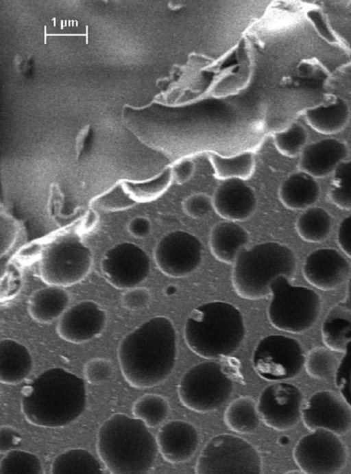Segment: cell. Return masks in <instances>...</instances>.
Instances as JSON below:
<instances>
[{"label": "cell", "instance_id": "30", "mask_svg": "<svg viewBox=\"0 0 351 474\" xmlns=\"http://www.w3.org/2000/svg\"><path fill=\"white\" fill-rule=\"evenodd\" d=\"M210 158L216 176L222 180H245L251 176L254 169V156L250 152H244L232 156L212 154Z\"/></svg>", "mask_w": 351, "mask_h": 474}, {"label": "cell", "instance_id": "12", "mask_svg": "<svg viewBox=\"0 0 351 474\" xmlns=\"http://www.w3.org/2000/svg\"><path fill=\"white\" fill-rule=\"evenodd\" d=\"M202 254V244L198 237L186 231L174 230L158 241L154 250V259L163 274L182 278L197 269Z\"/></svg>", "mask_w": 351, "mask_h": 474}, {"label": "cell", "instance_id": "21", "mask_svg": "<svg viewBox=\"0 0 351 474\" xmlns=\"http://www.w3.org/2000/svg\"><path fill=\"white\" fill-rule=\"evenodd\" d=\"M321 332L326 346L335 352L343 353L346 344L351 341V279L345 298L328 312Z\"/></svg>", "mask_w": 351, "mask_h": 474}, {"label": "cell", "instance_id": "9", "mask_svg": "<svg viewBox=\"0 0 351 474\" xmlns=\"http://www.w3.org/2000/svg\"><path fill=\"white\" fill-rule=\"evenodd\" d=\"M262 471L261 455L243 438L228 434L212 438L204 447L196 473H255Z\"/></svg>", "mask_w": 351, "mask_h": 474}, {"label": "cell", "instance_id": "7", "mask_svg": "<svg viewBox=\"0 0 351 474\" xmlns=\"http://www.w3.org/2000/svg\"><path fill=\"white\" fill-rule=\"evenodd\" d=\"M232 390V381L221 365L204 362L193 366L183 375L178 393L186 408L207 413L223 405L230 397Z\"/></svg>", "mask_w": 351, "mask_h": 474}, {"label": "cell", "instance_id": "18", "mask_svg": "<svg viewBox=\"0 0 351 474\" xmlns=\"http://www.w3.org/2000/svg\"><path fill=\"white\" fill-rule=\"evenodd\" d=\"M212 198L216 213L227 220L236 222L250 217L257 206L254 189L240 178L223 180Z\"/></svg>", "mask_w": 351, "mask_h": 474}, {"label": "cell", "instance_id": "29", "mask_svg": "<svg viewBox=\"0 0 351 474\" xmlns=\"http://www.w3.org/2000/svg\"><path fill=\"white\" fill-rule=\"evenodd\" d=\"M331 227V216L320 207L308 209L295 222L298 235L302 240L309 243L324 241L329 235Z\"/></svg>", "mask_w": 351, "mask_h": 474}, {"label": "cell", "instance_id": "36", "mask_svg": "<svg viewBox=\"0 0 351 474\" xmlns=\"http://www.w3.org/2000/svg\"><path fill=\"white\" fill-rule=\"evenodd\" d=\"M308 134L305 128L298 123H293L285 130L274 134V143L278 150L288 157L298 155L305 147Z\"/></svg>", "mask_w": 351, "mask_h": 474}, {"label": "cell", "instance_id": "31", "mask_svg": "<svg viewBox=\"0 0 351 474\" xmlns=\"http://www.w3.org/2000/svg\"><path fill=\"white\" fill-rule=\"evenodd\" d=\"M170 408L168 401L162 396L147 394L138 398L133 403L134 417L141 420L148 427H156L166 420Z\"/></svg>", "mask_w": 351, "mask_h": 474}, {"label": "cell", "instance_id": "28", "mask_svg": "<svg viewBox=\"0 0 351 474\" xmlns=\"http://www.w3.org/2000/svg\"><path fill=\"white\" fill-rule=\"evenodd\" d=\"M51 473H102L98 460L84 449H72L57 455L51 466Z\"/></svg>", "mask_w": 351, "mask_h": 474}, {"label": "cell", "instance_id": "4", "mask_svg": "<svg viewBox=\"0 0 351 474\" xmlns=\"http://www.w3.org/2000/svg\"><path fill=\"white\" fill-rule=\"evenodd\" d=\"M245 329L241 311L223 301L204 303L187 318L184 337L197 355L217 359L234 353L242 344Z\"/></svg>", "mask_w": 351, "mask_h": 474}, {"label": "cell", "instance_id": "42", "mask_svg": "<svg viewBox=\"0 0 351 474\" xmlns=\"http://www.w3.org/2000/svg\"><path fill=\"white\" fill-rule=\"evenodd\" d=\"M152 222L145 216H135L128 223L127 229L131 236L136 239H145L152 233Z\"/></svg>", "mask_w": 351, "mask_h": 474}, {"label": "cell", "instance_id": "25", "mask_svg": "<svg viewBox=\"0 0 351 474\" xmlns=\"http://www.w3.org/2000/svg\"><path fill=\"white\" fill-rule=\"evenodd\" d=\"M278 194L287 208L303 210L317 202L319 187L313 176L301 171L291 174L282 182Z\"/></svg>", "mask_w": 351, "mask_h": 474}, {"label": "cell", "instance_id": "6", "mask_svg": "<svg viewBox=\"0 0 351 474\" xmlns=\"http://www.w3.org/2000/svg\"><path fill=\"white\" fill-rule=\"evenodd\" d=\"M271 301L267 316L276 329L291 333L308 331L316 322L321 309L319 295L313 289L293 286L285 276L269 284Z\"/></svg>", "mask_w": 351, "mask_h": 474}, {"label": "cell", "instance_id": "3", "mask_svg": "<svg viewBox=\"0 0 351 474\" xmlns=\"http://www.w3.org/2000/svg\"><path fill=\"white\" fill-rule=\"evenodd\" d=\"M97 451L111 473H147L158 451L156 439L140 419L117 413L100 425Z\"/></svg>", "mask_w": 351, "mask_h": 474}, {"label": "cell", "instance_id": "5", "mask_svg": "<svg viewBox=\"0 0 351 474\" xmlns=\"http://www.w3.org/2000/svg\"><path fill=\"white\" fill-rule=\"evenodd\" d=\"M296 257L287 246L274 241L243 248L233 263L232 283L240 297L260 300L270 294L269 284L278 276L291 279Z\"/></svg>", "mask_w": 351, "mask_h": 474}, {"label": "cell", "instance_id": "20", "mask_svg": "<svg viewBox=\"0 0 351 474\" xmlns=\"http://www.w3.org/2000/svg\"><path fill=\"white\" fill-rule=\"evenodd\" d=\"M347 155L345 143L335 139H325L304 147L299 166L301 171L313 178H324L335 171Z\"/></svg>", "mask_w": 351, "mask_h": 474}, {"label": "cell", "instance_id": "24", "mask_svg": "<svg viewBox=\"0 0 351 474\" xmlns=\"http://www.w3.org/2000/svg\"><path fill=\"white\" fill-rule=\"evenodd\" d=\"M69 303L70 295L63 287L49 285L30 296L27 309L37 322L49 324L62 316Z\"/></svg>", "mask_w": 351, "mask_h": 474}, {"label": "cell", "instance_id": "47", "mask_svg": "<svg viewBox=\"0 0 351 474\" xmlns=\"http://www.w3.org/2000/svg\"><path fill=\"white\" fill-rule=\"evenodd\" d=\"M308 16L320 35L329 42H336V38L329 29L322 13L318 10H311Z\"/></svg>", "mask_w": 351, "mask_h": 474}, {"label": "cell", "instance_id": "19", "mask_svg": "<svg viewBox=\"0 0 351 474\" xmlns=\"http://www.w3.org/2000/svg\"><path fill=\"white\" fill-rule=\"evenodd\" d=\"M158 451L171 464H180L190 460L199 443L197 429L182 420H170L158 430L156 437Z\"/></svg>", "mask_w": 351, "mask_h": 474}, {"label": "cell", "instance_id": "11", "mask_svg": "<svg viewBox=\"0 0 351 474\" xmlns=\"http://www.w3.org/2000/svg\"><path fill=\"white\" fill-rule=\"evenodd\" d=\"M293 455L304 473H337L344 466L347 458L346 447L337 435L324 429L302 436Z\"/></svg>", "mask_w": 351, "mask_h": 474}, {"label": "cell", "instance_id": "49", "mask_svg": "<svg viewBox=\"0 0 351 474\" xmlns=\"http://www.w3.org/2000/svg\"><path fill=\"white\" fill-rule=\"evenodd\" d=\"M172 289H174V287H173V286H169V287H167V290H166L167 294L168 295L172 294L173 293V292H174V291H172Z\"/></svg>", "mask_w": 351, "mask_h": 474}, {"label": "cell", "instance_id": "10", "mask_svg": "<svg viewBox=\"0 0 351 474\" xmlns=\"http://www.w3.org/2000/svg\"><path fill=\"white\" fill-rule=\"evenodd\" d=\"M305 356L294 338L270 335L261 339L254 348L252 365L263 379L279 381L295 377L304 366Z\"/></svg>", "mask_w": 351, "mask_h": 474}, {"label": "cell", "instance_id": "39", "mask_svg": "<svg viewBox=\"0 0 351 474\" xmlns=\"http://www.w3.org/2000/svg\"><path fill=\"white\" fill-rule=\"evenodd\" d=\"M113 373L111 362L106 358L95 357L88 360L84 366L86 381L92 385H99L109 380Z\"/></svg>", "mask_w": 351, "mask_h": 474}, {"label": "cell", "instance_id": "2", "mask_svg": "<svg viewBox=\"0 0 351 474\" xmlns=\"http://www.w3.org/2000/svg\"><path fill=\"white\" fill-rule=\"evenodd\" d=\"M84 381L60 368L47 369L23 389L21 411L30 424L58 428L75 420L84 411Z\"/></svg>", "mask_w": 351, "mask_h": 474}, {"label": "cell", "instance_id": "22", "mask_svg": "<svg viewBox=\"0 0 351 474\" xmlns=\"http://www.w3.org/2000/svg\"><path fill=\"white\" fill-rule=\"evenodd\" d=\"M249 241L246 229L236 222L229 220L216 224L209 235L212 254L216 259L226 264H233Z\"/></svg>", "mask_w": 351, "mask_h": 474}, {"label": "cell", "instance_id": "43", "mask_svg": "<svg viewBox=\"0 0 351 474\" xmlns=\"http://www.w3.org/2000/svg\"><path fill=\"white\" fill-rule=\"evenodd\" d=\"M171 168L173 179L182 185L191 179L195 171L194 162L189 158H183L176 163Z\"/></svg>", "mask_w": 351, "mask_h": 474}, {"label": "cell", "instance_id": "14", "mask_svg": "<svg viewBox=\"0 0 351 474\" xmlns=\"http://www.w3.org/2000/svg\"><path fill=\"white\" fill-rule=\"evenodd\" d=\"M303 396L295 386L278 382L261 392L257 409L265 424L277 431L294 427L302 417Z\"/></svg>", "mask_w": 351, "mask_h": 474}, {"label": "cell", "instance_id": "46", "mask_svg": "<svg viewBox=\"0 0 351 474\" xmlns=\"http://www.w3.org/2000/svg\"><path fill=\"white\" fill-rule=\"evenodd\" d=\"M21 440L20 434L9 426H2L0 429V451L7 453L17 447Z\"/></svg>", "mask_w": 351, "mask_h": 474}, {"label": "cell", "instance_id": "16", "mask_svg": "<svg viewBox=\"0 0 351 474\" xmlns=\"http://www.w3.org/2000/svg\"><path fill=\"white\" fill-rule=\"evenodd\" d=\"M106 321V313L97 303L82 300L69 307L58 320L56 332L67 342L83 344L99 335Z\"/></svg>", "mask_w": 351, "mask_h": 474}, {"label": "cell", "instance_id": "40", "mask_svg": "<svg viewBox=\"0 0 351 474\" xmlns=\"http://www.w3.org/2000/svg\"><path fill=\"white\" fill-rule=\"evenodd\" d=\"M183 209L192 218L207 217L214 210L213 198L205 193L192 194L184 200Z\"/></svg>", "mask_w": 351, "mask_h": 474}, {"label": "cell", "instance_id": "26", "mask_svg": "<svg viewBox=\"0 0 351 474\" xmlns=\"http://www.w3.org/2000/svg\"><path fill=\"white\" fill-rule=\"evenodd\" d=\"M350 117L347 103L337 97L329 104L308 108L305 118L308 125L324 134H335L346 125Z\"/></svg>", "mask_w": 351, "mask_h": 474}, {"label": "cell", "instance_id": "41", "mask_svg": "<svg viewBox=\"0 0 351 474\" xmlns=\"http://www.w3.org/2000/svg\"><path fill=\"white\" fill-rule=\"evenodd\" d=\"M151 300V294L145 287H134L125 290L121 297L123 307L130 311L145 308Z\"/></svg>", "mask_w": 351, "mask_h": 474}, {"label": "cell", "instance_id": "17", "mask_svg": "<svg viewBox=\"0 0 351 474\" xmlns=\"http://www.w3.org/2000/svg\"><path fill=\"white\" fill-rule=\"evenodd\" d=\"M350 272L348 261L336 250L321 248L306 258L302 273L305 280L322 291H331L341 286Z\"/></svg>", "mask_w": 351, "mask_h": 474}, {"label": "cell", "instance_id": "23", "mask_svg": "<svg viewBox=\"0 0 351 474\" xmlns=\"http://www.w3.org/2000/svg\"><path fill=\"white\" fill-rule=\"evenodd\" d=\"M33 359L28 348L12 339L0 342V381L8 386L20 383L31 373Z\"/></svg>", "mask_w": 351, "mask_h": 474}, {"label": "cell", "instance_id": "38", "mask_svg": "<svg viewBox=\"0 0 351 474\" xmlns=\"http://www.w3.org/2000/svg\"><path fill=\"white\" fill-rule=\"evenodd\" d=\"M343 353L335 375V381L341 396L351 407V341L346 344Z\"/></svg>", "mask_w": 351, "mask_h": 474}, {"label": "cell", "instance_id": "27", "mask_svg": "<svg viewBox=\"0 0 351 474\" xmlns=\"http://www.w3.org/2000/svg\"><path fill=\"white\" fill-rule=\"evenodd\" d=\"M260 418L257 404L247 396L232 401L224 413V421L228 427L241 434L254 431L258 427Z\"/></svg>", "mask_w": 351, "mask_h": 474}, {"label": "cell", "instance_id": "8", "mask_svg": "<svg viewBox=\"0 0 351 474\" xmlns=\"http://www.w3.org/2000/svg\"><path fill=\"white\" fill-rule=\"evenodd\" d=\"M91 250L73 235L62 236L43 252L40 261V274L48 285H73L84 280L91 270Z\"/></svg>", "mask_w": 351, "mask_h": 474}, {"label": "cell", "instance_id": "45", "mask_svg": "<svg viewBox=\"0 0 351 474\" xmlns=\"http://www.w3.org/2000/svg\"><path fill=\"white\" fill-rule=\"evenodd\" d=\"M337 242L341 250L351 259V214L340 223Z\"/></svg>", "mask_w": 351, "mask_h": 474}, {"label": "cell", "instance_id": "48", "mask_svg": "<svg viewBox=\"0 0 351 474\" xmlns=\"http://www.w3.org/2000/svg\"><path fill=\"white\" fill-rule=\"evenodd\" d=\"M278 441L281 445H286L289 442V438L286 436H282L279 438Z\"/></svg>", "mask_w": 351, "mask_h": 474}, {"label": "cell", "instance_id": "33", "mask_svg": "<svg viewBox=\"0 0 351 474\" xmlns=\"http://www.w3.org/2000/svg\"><path fill=\"white\" fill-rule=\"evenodd\" d=\"M335 351L328 347H315L305 357L306 373L313 379L329 380L335 377L339 364Z\"/></svg>", "mask_w": 351, "mask_h": 474}, {"label": "cell", "instance_id": "32", "mask_svg": "<svg viewBox=\"0 0 351 474\" xmlns=\"http://www.w3.org/2000/svg\"><path fill=\"white\" fill-rule=\"evenodd\" d=\"M173 180L171 167H165L156 175L143 180L122 181L135 200L147 202L161 195Z\"/></svg>", "mask_w": 351, "mask_h": 474}, {"label": "cell", "instance_id": "34", "mask_svg": "<svg viewBox=\"0 0 351 474\" xmlns=\"http://www.w3.org/2000/svg\"><path fill=\"white\" fill-rule=\"evenodd\" d=\"M328 197L339 209H351V161L341 163L335 170Z\"/></svg>", "mask_w": 351, "mask_h": 474}, {"label": "cell", "instance_id": "35", "mask_svg": "<svg viewBox=\"0 0 351 474\" xmlns=\"http://www.w3.org/2000/svg\"><path fill=\"white\" fill-rule=\"evenodd\" d=\"M43 466L35 454L19 449L5 453L0 462V473H42Z\"/></svg>", "mask_w": 351, "mask_h": 474}, {"label": "cell", "instance_id": "37", "mask_svg": "<svg viewBox=\"0 0 351 474\" xmlns=\"http://www.w3.org/2000/svg\"><path fill=\"white\" fill-rule=\"evenodd\" d=\"M136 202L121 182L98 196L94 204L104 211L115 212L129 209Z\"/></svg>", "mask_w": 351, "mask_h": 474}, {"label": "cell", "instance_id": "44", "mask_svg": "<svg viewBox=\"0 0 351 474\" xmlns=\"http://www.w3.org/2000/svg\"><path fill=\"white\" fill-rule=\"evenodd\" d=\"M17 234L15 224L8 217L1 219V254L6 252L14 243Z\"/></svg>", "mask_w": 351, "mask_h": 474}, {"label": "cell", "instance_id": "1", "mask_svg": "<svg viewBox=\"0 0 351 474\" xmlns=\"http://www.w3.org/2000/svg\"><path fill=\"white\" fill-rule=\"evenodd\" d=\"M176 333L170 319L153 317L128 333L120 342L117 357L125 381L138 389L156 386L173 370Z\"/></svg>", "mask_w": 351, "mask_h": 474}, {"label": "cell", "instance_id": "15", "mask_svg": "<svg viewBox=\"0 0 351 474\" xmlns=\"http://www.w3.org/2000/svg\"><path fill=\"white\" fill-rule=\"evenodd\" d=\"M302 418L311 431L324 429L337 436L351 429V410L341 396L330 390L314 393L302 410Z\"/></svg>", "mask_w": 351, "mask_h": 474}, {"label": "cell", "instance_id": "13", "mask_svg": "<svg viewBox=\"0 0 351 474\" xmlns=\"http://www.w3.org/2000/svg\"><path fill=\"white\" fill-rule=\"evenodd\" d=\"M101 270L112 286L125 290L136 287L147 279L150 272V260L138 245L122 242L104 253Z\"/></svg>", "mask_w": 351, "mask_h": 474}]
</instances>
